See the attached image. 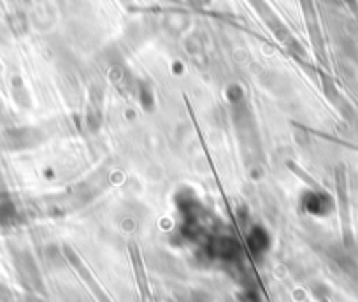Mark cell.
<instances>
[{
    "instance_id": "cell-1",
    "label": "cell",
    "mask_w": 358,
    "mask_h": 302,
    "mask_svg": "<svg viewBox=\"0 0 358 302\" xmlns=\"http://www.w3.org/2000/svg\"><path fill=\"white\" fill-rule=\"evenodd\" d=\"M16 216V209L12 206L11 200L8 197L0 195V224L2 225H9L14 222Z\"/></svg>"
}]
</instances>
